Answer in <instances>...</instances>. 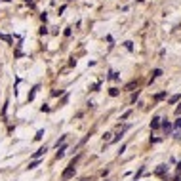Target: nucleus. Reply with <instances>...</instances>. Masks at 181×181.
<instances>
[{
    "instance_id": "1a4fd4ad",
    "label": "nucleus",
    "mask_w": 181,
    "mask_h": 181,
    "mask_svg": "<svg viewBox=\"0 0 181 181\" xmlns=\"http://www.w3.org/2000/svg\"><path fill=\"white\" fill-rule=\"evenodd\" d=\"M175 130H181V118H177V122H175Z\"/></svg>"
},
{
    "instance_id": "6e6552de",
    "label": "nucleus",
    "mask_w": 181,
    "mask_h": 181,
    "mask_svg": "<svg viewBox=\"0 0 181 181\" xmlns=\"http://www.w3.org/2000/svg\"><path fill=\"white\" fill-rule=\"evenodd\" d=\"M109 94L114 97V95H118V90H116V88H111V92H109Z\"/></svg>"
},
{
    "instance_id": "9b49d317",
    "label": "nucleus",
    "mask_w": 181,
    "mask_h": 181,
    "mask_svg": "<svg viewBox=\"0 0 181 181\" xmlns=\"http://www.w3.org/2000/svg\"><path fill=\"white\" fill-rule=\"evenodd\" d=\"M175 114H181V105H179V107L175 109Z\"/></svg>"
},
{
    "instance_id": "39448f33",
    "label": "nucleus",
    "mask_w": 181,
    "mask_h": 181,
    "mask_svg": "<svg viewBox=\"0 0 181 181\" xmlns=\"http://www.w3.org/2000/svg\"><path fill=\"white\" fill-rule=\"evenodd\" d=\"M44 153H46V147H42V149H38V151L34 153V158H38V156H42Z\"/></svg>"
},
{
    "instance_id": "f257e3e1",
    "label": "nucleus",
    "mask_w": 181,
    "mask_h": 181,
    "mask_svg": "<svg viewBox=\"0 0 181 181\" xmlns=\"http://www.w3.org/2000/svg\"><path fill=\"white\" fill-rule=\"evenodd\" d=\"M72 175H74V166L71 164V166H69L67 170H63V173H61V179H63V181H67V179H71Z\"/></svg>"
},
{
    "instance_id": "20e7f679",
    "label": "nucleus",
    "mask_w": 181,
    "mask_h": 181,
    "mask_svg": "<svg viewBox=\"0 0 181 181\" xmlns=\"http://www.w3.org/2000/svg\"><path fill=\"white\" fill-rule=\"evenodd\" d=\"M166 170H168V168L164 166V164H162V166H158V168H156V175H162V173L166 172Z\"/></svg>"
},
{
    "instance_id": "4468645a",
    "label": "nucleus",
    "mask_w": 181,
    "mask_h": 181,
    "mask_svg": "<svg viewBox=\"0 0 181 181\" xmlns=\"http://www.w3.org/2000/svg\"><path fill=\"white\" fill-rule=\"evenodd\" d=\"M82 181H88V179H82Z\"/></svg>"
},
{
    "instance_id": "0eeeda50",
    "label": "nucleus",
    "mask_w": 181,
    "mask_h": 181,
    "mask_svg": "<svg viewBox=\"0 0 181 181\" xmlns=\"http://www.w3.org/2000/svg\"><path fill=\"white\" fill-rule=\"evenodd\" d=\"M164 97H166V94H164V92H162V94H158V95H156V97H154V99H156V101H160V99H164Z\"/></svg>"
},
{
    "instance_id": "f8f14e48",
    "label": "nucleus",
    "mask_w": 181,
    "mask_h": 181,
    "mask_svg": "<svg viewBox=\"0 0 181 181\" xmlns=\"http://www.w3.org/2000/svg\"><path fill=\"white\" fill-rule=\"evenodd\" d=\"M177 172H181V162H179V164H177Z\"/></svg>"
},
{
    "instance_id": "423d86ee",
    "label": "nucleus",
    "mask_w": 181,
    "mask_h": 181,
    "mask_svg": "<svg viewBox=\"0 0 181 181\" xmlns=\"http://www.w3.org/2000/svg\"><path fill=\"white\" fill-rule=\"evenodd\" d=\"M160 74H162V71H160V69H154V71H153V78L160 76Z\"/></svg>"
},
{
    "instance_id": "9d476101",
    "label": "nucleus",
    "mask_w": 181,
    "mask_h": 181,
    "mask_svg": "<svg viewBox=\"0 0 181 181\" xmlns=\"http://www.w3.org/2000/svg\"><path fill=\"white\" fill-rule=\"evenodd\" d=\"M36 166H38V160H34V162L29 164V168H36Z\"/></svg>"
},
{
    "instance_id": "7ed1b4c3",
    "label": "nucleus",
    "mask_w": 181,
    "mask_h": 181,
    "mask_svg": "<svg viewBox=\"0 0 181 181\" xmlns=\"http://www.w3.org/2000/svg\"><path fill=\"white\" fill-rule=\"evenodd\" d=\"M162 128H164V131H166V136L172 131V124H170V122H162Z\"/></svg>"
},
{
    "instance_id": "f03ea898",
    "label": "nucleus",
    "mask_w": 181,
    "mask_h": 181,
    "mask_svg": "<svg viewBox=\"0 0 181 181\" xmlns=\"http://www.w3.org/2000/svg\"><path fill=\"white\" fill-rule=\"evenodd\" d=\"M158 126H160V118H158V116H154V118H153V122H151V130H156Z\"/></svg>"
},
{
    "instance_id": "ddd939ff",
    "label": "nucleus",
    "mask_w": 181,
    "mask_h": 181,
    "mask_svg": "<svg viewBox=\"0 0 181 181\" xmlns=\"http://www.w3.org/2000/svg\"><path fill=\"white\" fill-rule=\"evenodd\" d=\"M175 181H179V177H177V179H175Z\"/></svg>"
}]
</instances>
